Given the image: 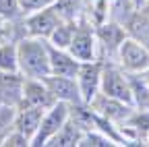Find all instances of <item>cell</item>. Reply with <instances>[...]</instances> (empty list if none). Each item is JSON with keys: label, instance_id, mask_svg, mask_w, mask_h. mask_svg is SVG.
<instances>
[{"label": "cell", "instance_id": "6da1fadb", "mask_svg": "<svg viewBox=\"0 0 149 147\" xmlns=\"http://www.w3.org/2000/svg\"><path fill=\"white\" fill-rule=\"evenodd\" d=\"M17 62L19 72L27 79H46L48 75H52L48 40L35 38V35H23L17 42Z\"/></svg>", "mask_w": 149, "mask_h": 147}, {"label": "cell", "instance_id": "cb8c5ba5", "mask_svg": "<svg viewBox=\"0 0 149 147\" xmlns=\"http://www.w3.org/2000/svg\"><path fill=\"white\" fill-rule=\"evenodd\" d=\"M139 10H141V13H143V15L147 17V19H149V0H147V2H145V4H143V6H141Z\"/></svg>", "mask_w": 149, "mask_h": 147}, {"label": "cell", "instance_id": "4fadbf2b", "mask_svg": "<svg viewBox=\"0 0 149 147\" xmlns=\"http://www.w3.org/2000/svg\"><path fill=\"white\" fill-rule=\"evenodd\" d=\"M48 50H50V70H52V75L77 77V72L81 68V60H77L68 50L56 48L50 42H48Z\"/></svg>", "mask_w": 149, "mask_h": 147}, {"label": "cell", "instance_id": "9c48e42d", "mask_svg": "<svg viewBox=\"0 0 149 147\" xmlns=\"http://www.w3.org/2000/svg\"><path fill=\"white\" fill-rule=\"evenodd\" d=\"M102 66H104L102 60H87V62H81V68H79V72H77V77H74V79H77L81 98H83L85 104H89L91 98L100 91Z\"/></svg>", "mask_w": 149, "mask_h": 147}, {"label": "cell", "instance_id": "5b68a950", "mask_svg": "<svg viewBox=\"0 0 149 147\" xmlns=\"http://www.w3.org/2000/svg\"><path fill=\"white\" fill-rule=\"evenodd\" d=\"M70 116V104L66 102H54L42 116V122L37 126V133L31 137V147H42L62 128V124Z\"/></svg>", "mask_w": 149, "mask_h": 147}, {"label": "cell", "instance_id": "603a6c76", "mask_svg": "<svg viewBox=\"0 0 149 147\" xmlns=\"http://www.w3.org/2000/svg\"><path fill=\"white\" fill-rule=\"evenodd\" d=\"M17 2H19V6H21L23 15H29L33 10H40L44 6H50L54 0H17Z\"/></svg>", "mask_w": 149, "mask_h": 147}, {"label": "cell", "instance_id": "277c9868", "mask_svg": "<svg viewBox=\"0 0 149 147\" xmlns=\"http://www.w3.org/2000/svg\"><path fill=\"white\" fill-rule=\"evenodd\" d=\"M116 64L124 72H145L149 68V46L126 35L118 48Z\"/></svg>", "mask_w": 149, "mask_h": 147}, {"label": "cell", "instance_id": "3957f363", "mask_svg": "<svg viewBox=\"0 0 149 147\" xmlns=\"http://www.w3.org/2000/svg\"><path fill=\"white\" fill-rule=\"evenodd\" d=\"M104 62V60H102ZM100 91H104L106 95L116 98L120 102H126L130 106L133 104V91H130V81L128 72H124L116 62H104L102 66V81H100Z\"/></svg>", "mask_w": 149, "mask_h": 147}, {"label": "cell", "instance_id": "52a82bcc", "mask_svg": "<svg viewBox=\"0 0 149 147\" xmlns=\"http://www.w3.org/2000/svg\"><path fill=\"white\" fill-rule=\"evenodd\" d=\"M89 106H91L93 112H97L100 116L112 120V122L118 124V126L124 124L126 118L133 114V110H135V106H130L126 102H120L116 98H110V95L104 93V91H97V93L91 98Z\"/></svg>", "mask_w": 149, "mask_h": 147}, {"label": "cell", "instance_id": "7a4b0ae2", "mask_svg": "<svg viewBox=\"0 0 149 147\" xmlns=\"http://www.w3.org/2000/svg\"><path fill=\"white\" fill-rule=\"evenodd\" d=\"M68 52L77 60H100V48H97V35H95V23L89 21L83 15L77 21V31L72 35V42L68 46Z\"/></svg>", "mask_w": 149, "mask_h": 147}, {"label": "cell", "instance_id": "7c38bea8", "mask_svg": "<svg viewBox=\"0 0 149 147\" xmlns=\"http://www.w3.org/2000/svg\"><path fill=\"white\" fill-rule=\"evenodd\" d=\"M44 81L50 87V91L54 93L56 102H66V104H79V102H83L79 85H77V79H74V77L48 75Z\"/></svg>", "mask_w": 149, "mask_h": 147}, {"label": "cell", "instance_id": "44dd1931", "mask_svg": "<svg viewBox=\"0 0 149 147\" xmlns=\"http://www.w3.org/2000/svg\"><path fill=\"white\" fill-rule=\"evenodd\" d=\"M15 114H17V108H10V106H2V104H0V145H2L4 135L13 128Z\"/></svg>", "mask_w": 149, "mask_h": 147}, {"label": "cell", "instance_id": "5bb4252c", "mask_svg": "<svg viewBox=\"0 0 149 147\" xmlns=\"http://www.w3.org/2000/svg\"><path fill=\"white\" fill-rule=\"evenodd\" d=\"M44 112H46L44 108H33V106H21V108H17L13 128H17L19 133H23L25 137L31 139L37 133V126H40V122H42Z\"/></svg>", "mask_w": 149, "mask_h": 147}, {"label": "cell", "instance_id": "7402d4cb", "mask_svg": "<svg viewBox=\"0 0 149 147\" xmlns=\"http://www.w3.org/2000/svg\"><path fill=\"white\" fill-rule=\"evenodd\" d=\"M2 145L4 147H27V145H31V139L25 137L23 133H19L17 128H10L2 139Z\"/></svg>", "mask_w": 149, "mask_h": 147}, {"label": "cell", "instance_id": "e0dca14e", "mask_svg": "<svg viewBox=\"0 0 149 147\" xmlns=\"http://www.w3.org/2000/svg\"><path fill=\"white\" fill-rule=\"evenodd\" d=\"M87 0H54L52 6L62 21H79L85 13Z\"/></svg>", "mask_w": 149, "mask_h": 147}, {"label": "cell", "instance_id": "8992f818", "mask_svg": "<svg viewBox=\"0 0 149 147\" xmlns=\"http://www.w3.org/2000/svg\"><path fill=\"white\" fill-rule=\"evenodd\" d=\"M95 35H97V48H100L97 58L104 60V62H116L118 48H120L122 40L128 35L124 25L108 19V21L95 25Z\"/></svg>", "mask_w": 149, "mask_h": 147}, {"label": "cell", "instance_id": "9a60e30c", "mask_svg": "<svg viewBox=\"0 0 149 147\" xmlns=\"http://www.w3.org/2000/svg\"><path fill=\"white\" fill-rule=\"evenodd\" d=\"M81 137H83V131L79 124H74L70 118L62 124V128L54 137H50V141L46 145L50 147H79L81 143Z\"/></svg>", "mask_w": 149, "mask_h": 147}, {"label": "cell", "instance_id": "ac0fdd59", "mask_svg": "<svg viewBox=\"0 0 149 147\" xmlns=\"http://www.w3.org/2000/svg\"><path fill=\"white\" fill-rule=\"evenodd\" d=\"M74 31H77V21H62L58 27L52 31V35L48 38V42H50L52 46H56V48H64V50H68Z\"/></svg>", "mask_w": 149, "mask_h": 147}, {"label": "cell", "instance_id": "d4e9b609", "mask_svg": "<svg viewBox=\"0 0 149 147\" xmlns=\"http://www.w3.org/2000/svg\"><path fill=\"white\" fill-rule=\"evenodd\" d=\"M145 2H147V0H133V6H135V8H141Z\"/></svg>", "mask_w": 149, "mask_h": 147}, {"label": "cell", "instance_id": "d6986e66", "mask_svg": "<svg viewBox=\"0 0 149 147\" xmlns=\"http://www.w3.org/2000/svg\"><path fill=\"white\" fill-rule=\"evenodd\" d=\"M0 70H19L17 42H0Z\"/></svg>", "mask_w": 149, "mask_h": 147}, {"label": "cell", "instance_id": "ba28073f", "mask_svg": "<svg viewBox=\"0 0 149 147\" xmlns=\"http://www.w3.org/2000/svg\"><path fill=\"white\" fill-rule=\"evenodd\" d=\"M62 23V19L58 17V13L54 10V6H44L40 10H33L29 15L23 17V25H25V33L27 35H35V38H44L48 40L52 31Z\"/></svg>", "mask_w": 149, "mask_h": 147}, {"label": "cell", "instance_id": "ffe728a7", "mask_svg": "<svg viewBox=\"0 0 149 147\" xmlns=\"http://www.w3.org/2000/svg\"><path fill=\"white\" fill-rule=\"evenodd\" d=\"M116 143L112 141L108 135H104L97 128H91V131H85L81 137L79 147H114Z\"/></svg>", "mask_w": 149, "mask_h": 147}, {"label": "cell", "instance_id": "484cf974", "mask_svg": "<svg viewBox=\"0 0 149 147\" xmlns=\"http://www.w3.org/2000/svg\"><path fill=\"white\" fill-rule=\"evenodd\" d=\"M4 21H6V19H4V17H2V15H0V33H2V27H4Z\"/></svg>", "mask_w": 149, "mask_h": 147}, {"label": "cell", "instance_id": "8fae6325", "mask_svg": "<svg viewBox=\"0 0 149 147\" xmlns=\"http://www.w3.org/2000/svg\"><path fill=\"white\" fill-rule=\"evenodd\" d=\"M56 102L54 93L46 85L44 79H27L25 77V87H23V100L21 106H33V108H44L48 110ZM19 106V108H21Z\"/></svg>", "mask_w": 149, "mask_h": 147}, {"label": "cell", "instance_id": "30bf717a", "mask_svg": "<svg viewBox=\"0 0 149 147\" xmlns=\"http://www.w3.org/2000/svg\"><path fill=\"white\" fill-rule=\"evenodd\" d=\"M25 77L19 70H0V104L19 108L23 100Z\"/></svg>", "mask_w": 149, "mask_h": 147}, {"label": "cell", "instance_id": "2e32d148", "mask_svg": "<svg viewBox=\"0 0 149 147\" xmlns=\"http://www.w3.org/2000/svg\"><path fill=\"white\" fill-rule=\"evenodd\" d=\"M130 91H133V104L135 108L149 110V81L143 72H128Z\"/></svg>", "mask_w": 149, "mask_h": 147}]
</instances>
